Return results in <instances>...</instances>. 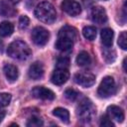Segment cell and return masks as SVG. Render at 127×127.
<instances>
[{
    "instance_id": "7",
    "label": "cell",
    "mask_w": 127,
    "mask_h": 127,
    "mask_svg": "<svg viewBox=\"0 0 127 127\" xmlns=\"http://www.w3.org/2000/svg\"><path fill=\"white\" fill-rule=\"evenodd\" d=\"M62 10L68 14L69 16H77L81 13V7L78 2L74 0H64L61 4Z\"/></svg>"
},
{
    "instance_id": "13",
    "label": "cell",
    "mask_w": 127,
    "mask_h": 127,
    "mask_svg": "<svg viewBox=\"0 0 127 127\" xmlns=\"http://www.w3.org/2000/svg\"><path fill=\"white\" fill-rule=\"evenodd\" d=\"M74 41L67 37L58 36V40L56 42V48L61 52H68L72 49Z\"/></svg>"
},
{
    "instance_id": "31",
    "label": "cell",
    "mask_w": 127,
    "mask_h": 127,
    "mask_svg": "<svg viewBox=\"0 0 127 127\" xmlns=\"http://www.w3.org/2000/svg\"><path fill=\"white\" fill-rule=\"evenodd\" d=\"M35 2V0H27V4L29 5V6H31V5H33V3Z\"/></svg>"
},
{
    "instance_id": "6",
    "label": "cell",
    "mask_w": 127,
    "mask_h": 127,
    "mask_svg": "<svg viewBox=\"0 0 127 127\" xmlns=\"http://www.w3.org/2000/svg\"><path fill=\"white\" fill-rule=\"evenodd\" d=\"M74 81L83 87H90L95 82V75L89 71H79L73 76Z\"/></svg>"
},
{
    "instance_id": "12",
    "label": "cell",
    "mask_w": 127,
    "mask_h": 127,
    "mask_svg": "<svg viewBox=\"0 0 127 127\" xmlns=\"http://www.w3.org/2000/svg\"><path fill=\"white\" fill-rule=\"evenodd\" d=\"M17 13V10L14 7V4L9 0L0 1V15L3 17H14Z\"/></svg>"
},
{
    "instance_id": "22",
    "label": "cell",
    "mask_w": 127,
    "mask_h": 127,
    "mask_svg": "<svg viewBox=\"0 0 127 127\" xmlns=\"http://www.w3.org/2000/svg\"><path fill=\"white\" fill-rule=\"evenodd\" d=\"M111 47H105L103 50V58L106 63L111 64L116 59V53L113 49H110Z\"/></svg>"
},
{
    "instance_id": "19",
    "label": "cell",
    "mask_w": 127,
    "mask_h": 127,
    "mask_svg": "<svg viewBox=\"0 0 127 127\" xmlns=\"http://www.w3.org/2000/svg\"><path fill=\"white\" fill-rule=\"evenodd\" d=\"M14 32V26L11 22L3 21L0 23V37H9Z\"/></svg>"
},
{
    "instance_id": "25",
    "label": "cell",
    "mask_w": 127,
    "mask_h": 127,
    "mask_svg": "<svg viewBox=\"0 0 127 127\" xmlns=\"http://www.w3.org/2000/svg\"><path fill=\"white\" fill-rule=\"evenodd\" d=\"M69 66V59L67 57H60L57 61V67L61 68H68Z\"/></svg>"
},
{
    "instance_id": "4",
    "label": "cell",
    "mask_w": 127,
    "mask_h": 127,
    "mask_svg": "<svg viewBox=\"0 0 127 127\" xmlns=\"http://www.w3.org/2000/svg\"><path fill=\"white\" fill-rule=\"evenodd\" d=\"M115 92H116V83H115L114 78L109 75L103 77L97 89L98 95L100 97L107 98V97L114 95Z\"/></svg>"
},
{
    "instance_id": "24",
    "label": "cell",
    "mask_w": 127,
    "mask_h": 127,
    "mask_svg": "<svg viewBox=\"0 0 127 127\" xmlns=\"http://www.w3.org/2000/svg\"><path fill=\"white\" fill-rule=\"evenodd\" d=\"M11 94L7 92H1L0 93V107H5L9 105L11 101Z\"/></svg>"
},
{
    "instance_id": "10",
    "label": "cell",
    "mask_w": 127,
    "mask_h": 127,
    "mask_svg": "<svg viewBox=\"0 0 127 127\" xmlns=\"http://www.w3.org/2000/svg\"><path fill=\"white\" fill-rule=\"evenodd\" d=\"M90 15H91L92 22H94L98 25H102V24L106 23V21H107L106 11L101 6H94L91 9V14Z\"/></svg>"
},
{
    "instance_id": "2",
    "label": "cell",
    "mask_w": 127,
    "mask_h": 127,
    "mask_svg": "<svg viewBox=\"0 0 127 127\" xmlns=\"http://www.w3.org/2000/svg\"><path fill=\"white\" fill-rule=\"evenodd\" d=\"M35 16L38 20L46 24H52L56 21L57 11L53 4L44 1L39 3L35 8Z\"/></svg>"
},
{
    "instance_id": "33",
    "label": "cell",
    "mask_w": 127,
    "mask_h": 127,
    "mask_svg": "<svg viewBox=\"0 0 127 127\" xmlns=\"http://www.w3.org/2000/svg\"><path fill=\"white\" fill-rule=\"evenodd\" d=\"M10 2H12L13 4H16V3H19L20 2V0H9Z\"/></svg>"
},
{
    "instance_id": "5",
    "label": "cell",
    "mask_w": 127,
    "mask_h": 127,
    "mask_svg": "<svg viewBox=\"0 0 127 127\" xmlns=\"http://www.w3.org/2000/svg\"><path fill=\"white\" fill-rule=\"evenodd\" d=\"M32 41L37 46H45L50 39V33L44 27H35L31 33Z\"/></svg>"
},
{
    "instance_id": "3",
    "label": "cell",
    "mask_w": 127,
    "mask_h": 127,
    "mask_svg": "<svg viewBox=\"0 0 127 127\" xmlns=\"http://www.w3.org/2000/svg\"><path fill=\"white\" fill-rule=\"evenodd\" d=\"M76 115L81 122L90 123L96 115V108L88 98H83L76 106Z\"/></svg>"
},
{
    "instance_id": "16",
    "label": "cell",
    "mask_w": 127,
    "mask_h": 127,
    "mask_svg": "<svg viewBox=\"0 0 127 127\" xmlns=\"http://www.w3.org/2000/svg\"><path fill=\"white\" fill-rule=\"evenodd\" d=\"M100 37H101V42L104 47H112L113 37H114V33H113L112 29H110V28L102 29L101 33H100Z\"/></svg>"
},
{
    "instance_id": "1",
    "label": "cell",
    "mask_w": 127,
    "mask_h": 127,
    "mask_svg": "<svg viewBox=\"0 0 127 127\" xmlns=\"http://www.w3.org/2000/svg\"><path fill=\"white\" fill-rule=\"evenodd\" d=\"M7 54L10 58L19 61H25L32 55V51L27 43L24 41H14L7 48Z\"/></svg>"
},
{
    "instance_id": "28",
    "label": "cell",
    "mask_w": 127,
    "mask_h": 127,
    "mask_svg": "<svg viewBox=\"0 0 127 127\" xmlns=\"http://www.w3.org/2000/svg\"><path fill=\"white\" fill-rule=\"evenodd\" d=\"M118 45L122 50H126L127 49V35L126 32L123 31L118 38Z\"/></svg>"
},
{
    "instance_id": "9",
    "label": "cell",
    "mask_w": 127,
    "mask_h": 127,
    "mask_svg": "<svg viewBox=\"0 0 127 127\" xmlns=\"http://www.w3.org/2000/svg\"><path fill=\"white\" fill-rule=\"evenodd\" d=\"M31 93L34 97L43 99V100H53L56 97V94L54 93V91L44 86H35L32 89Z\"/></svg>"
},
{
    "instance_id": "34",
    "label": "cell",
    "mask_w": 127,
    "mask_h": 127,
    "mask_svg": "<svg viewBox=\"0 0 127 127\" xmlns=\"http://www.w3.org/2000/svg\"><path fill=\"white\" fill-rule=\"evenodd\" d=\"M103 1H107V0H103Z\"/></svg>"
},
{
    "instance_id": "20",
    "label": "cell",
    "mask_w": 127,
    "mask_h": 127,
    "mask_svg": "<svg viewBox=\"0 0 127 127\" xmlns=\"http://www.w3.org/2000/svg\"><path fill=\"white\" fill-rule=\"evenodd\" d=\"M53 114L60 118L63 122L64 123H68L69 121V112L65 109V108H63V107H57L53 110Z\"/></svg>"
},
{
    "instance_id": "17",
    "label": "cell",
    "mask_w": 127,
    "mask_h": 127,
    "mask_svg": "<svg viewBox=\"0 0 127 127\" xmlns=\"http://www.w3.org/2000/svg\"><path fill=\"white\" fill-rule=\"evenodd\" d=\"M58 36H63V37H67L72 39L73 41L76 40L77 38V31L75 28L71 27V26H64L60 31H59V35Z\"/></svg>"
},
{
    "instance_id": "15",
    "label": "cell",
    "mask_w": 127,
    "mask_h": 127,
    "mask_svg": "<svg viewBox=\"0 0 127 127\" xmlns=\"http://www.w3.org/2000/svg\"><path fill=\"white\" fill-rule=\"evenodd\" d=\"M107 115L109 118L117 121V122H122L124 120V111L122 108L116 105H110L107 107Z\"/></svg>"
},
{
    "instance_id": "21",
    "label": "cell",
    "mask_w": 127,
    "mask_h": 127,
    "mask_svg": "<svg viewBox=\"0 0 127 127\" xmlns=\"http://www.w3.org/2000/svg\"><path fill=\"white\" fill-rule=\"evenodd\" d=\"M82 35L85 39L93 41L96 38V28L93 26H85L82 29Z\"/></svg>"
},
{
    "instance_id": "14",
    "label": "cell",
    "mask_w": 127,
    "mask_h": 127,
    "mask_svg": "<svg viewBox=\"0 0 127 127\" xmlns=\"http://www.w3.org/2000/svg\"><path fill=\"white\" fill-rule=\"evenodd\" d=\"M3 71H4V74H5L6 78L11 82L16 81L19 77V69L14 64H5L4 67H3Z\"/></svg>"
},
{
    "instance_id": "30",
    "label": "cell",
    "mask_w": 127,
    "mask_h": 127,
    "mask_svg": "<svg viewBox=\"0 0 127 127\" xmlns=\"http://www.w3.org/2000/svg\"><path fill=\"white\" fill-rule=\"evenodd\" d=\"M4 117H5V111L0 108V123H1V121L4 119Z\"/></svg>"
},
{
    "instance_id": "11",
    "label": "cell",
    "mask_w": 127,
    "mask_h": 127,
    "mask_svg": "<svg viewBox=\"0 0 127 127\" xmlns=\"http://www.w3.org/2000/svg\"><path fill=\"white\" fill-rule=\"evenodd\" d=\"M44 72H45L44 64L41 62H35L30 65L29 70H28V75L31 79L38 80L43 77Z\"/></svg>"
},
{
    "instance_id": "23",
    "label": "cell",
    "mask_w": 127,
    "mask_h": 127,
    "mask_svg": "<svg viewBox=\"0 0 127 127\" xmlns=\"http://www.w3.org/2000/svg\"><path fill=\"white\" fill-rule=\"evenodd\" d=\"M44 123H43V120L40 118V117H38V116H32L29 120H28V122H27V126H29V127H39V126H42Z\"/></svg>"
},
{
    "instance_id": "26",
    "label": "cell",
    "mask_w": 127,
    "mask_h": 127,
    "mask_svg": "<svg viewBox=\"0 0 127 127\" xmlns=\"http://www.w3.org/2000/svg\"><path fill=\"white\" fill-rule=\"evenodd\" d=\"M64 96H65L68 100L74 101L75 99H77V98H78L79 93H78L76 90L72 89V88H68V89H66V90L64 91Z\"/></svg>"
},
{
    "instance_id": "27",
    "label": "cell",
    "mask_w": 127,
    "mask_h": 127,
    "mask_svg": "<svg viewBox=\"0 0 127 127\" xmlns=\"http://www.w3.org/2000/svg\"><path fill=\"white\" fill-rule=\"evenodd\" d=\"M30 24V19L26 15H22L19 18V29L20 30H26L29 27Z\"/></svg>"
},
{
    "instance_id": "8",
    "label": "cell",
    "mask_w": 127,
    "mask_h": 127,
    "mask_svg": "<svg viewBox=\"0 0 127 127\" xmlns=\"http://www.w3.org/2000/svg\"><path fill=\"white\" fill-rule=\"evenodd\" d=\"M68 78H69L68 69L67 68H61V67H57L51 76L52 82L56 85H62L64 83H65Z\"/></svg>"
},
{
    "instance_id": "32",
    "label": "cell",
    "mask_w": 127,
    "mask_h": 127,
    "mask_svg": "<svg viewBox=\"0 0 127 127\" xmlns=\"http://www.w3.org/2000/svg\"><path fill=\"white\" fill-rule=\"evenodd\" d=\"M123 68L124 70H126V58L123 60Z\"/></svg>"
},
{
    "instance_id": "29",
    "label": "cell",
    "mask_w": 127,
    "mask_h": 127,
    "mask_svg": "<svg viewBox=\"0 0 127 127\" xmlns=\"http://www.w3.org/2000/svg\"><path fill=\"white\" fill-rule=\"evenodd\" d=\"M100 126H103V127H114V123L112 122L111 118H109V116L106 114V115H103L100 119Z\"/></svg>"
},
{
    "instance_id": "18",
    "label": "cell",
    "mask_w": 127,
    "mask_h": 127,
    "mask_svg": "<svg viewBox=\"0 0 127 127\" xmlns=\"http://www.w3.org/2000/svg\"><path fill=\"white\" fill-rule=\"evenodd\" d=\"M76 64L79 66H82V67L88 66L91 64V58H90L89 54L85 51L80 52L76 57Z\"/></svg>"
}]
</instances>
